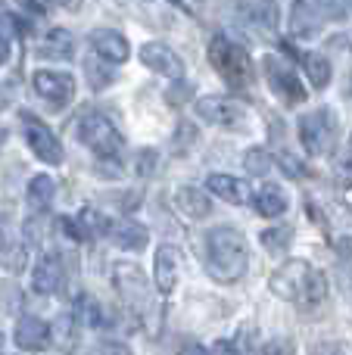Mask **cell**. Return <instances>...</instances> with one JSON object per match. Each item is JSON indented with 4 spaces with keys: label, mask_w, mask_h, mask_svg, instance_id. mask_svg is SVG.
<instances>
[{
    "label": "cell",
    "mask_w": 352,
    "mask_h": 355,
    "mask_svg": "<svg viewBox=\"0 0 352 355\" xmlns=\"http://www.w3.org/2000/svg\"><path fill=\"white\" fill-rule=\"evenodd\" d=\"M25 259H28L25 243L22 240H16L3 225H0V268H6V271L16 275V271L25 268Z\"/></svg>",
    "instance_id": "obj_20"
},
{
    "label": "cell",
    "mask_w": 352,
    "mask_h": 355,
    "mask_svg": "<svg viewBox=\"0 0 352 355\" xmlns=\"http://www.w3.org/2000/svg\"><path fill=\"white\" fill-rule=\"evenodd\" d=\"M268 287H272L274 296H281V300H290V302H299V306L312 309L328 296V277L312 268L309 262L293 259V262L281 265V268L274 271Z\"/></svg>",
    "instance_id": "obj_2"
},
{
    "label": "cell",
    "mask_w": 352,
    "mask_h": 355,
    "mask_svg": "<svg viewBox=\"0 0 352 355\" xmlns=\"http://www.w3.org/2000/svg\"><path fill=\"white\" fill-rule=\"evenodd\" d=\"M243 166H247V172L249 175H268L272 172V156H268V150H262V147H253V150H247V156H243Z\"/></svg>",
    "instance_id": "obj_26"
},
{
    "label": "cell",
    "mask_w": 352,
    "mask_h": 355,
    "mask_svg": "<svg viewBox=\"0 0 352 355\" xmlns=\"http://www.w3.org/2000/svg\"><path fill=\"white\" fill-rule=\"evenodd\" d=\"M53 3H60V6H69V3H72V0H53Z\"/></svg>",
    "instance_id": "obj_36"
},
{
    "label": "cell",
    "mask_w": 352,
    "mask_h": 355,
    "mask_svg": "<svg viewBox=\"0 0 352 355\" xmlns=\"http://www.w3.org/2000/svg\"><path fill=\"white\" fill-rule=\"evenodd\" d=\"M153 162H156V153L153 150H143L137 156V175H153Z\"/></svg>",
    "instance_id": "obj_31"
},
{
    "label": "cell",
    "mask_w": 352,
    "mask_h": 355,
    "mask_svg": "<svg viewBox=\"0 0 352 355\" xmlns=\"http://www.w3.org/2000/svg\"><path fill=\"white\" fill-rule=\"evenodd\" d=\"M91 355H131V349L128 346H122V343H100Z\"/></svg>",
    "instance_id": "obj_32"
},
{
    "label": "cell",
    "mask_w": 352,
    "mask_h": 355,
    "mask_svg": "<svg viewBox=\"0 0 352 355\" xmlns=\"http://www.w3.org/2000/svg\"><path fill=\"white\" fill-rule=\"evenodd\" d=\"M156 290L159 293H172L178 287V275H181V250L178 246H159L156 250Z\"/></svg>",
    "instance_id": "obj_13"
},
{
    "label": "cell",
    "mask_w": 352,
    "mask_h": 355,
    "mask_svg": "<svg viewBox=\"0 0 352 355\" xmlns=\"http://www.w3.org/2000/svg\"><path fill=\"white\" fill-rule=\"evenodd\" d=\"M75 321L85 327H100L103 324V309H100L91 296H85V300H78V315H75Z\"/></svg>",
    "instance_id": "obj_27"
},
{
    "label": "cell",
    "mask_w": 352,
    "mask_h": 355,
    "mask_svg": "<svg viewBox=\"0 0 352 355\" xmlns=\"http://www.w3.org/2000/svg\"><path fill=\"white\" fill-rule=\"evenodd\" d=\"M62 284V259L56 256V252H50V256H44L41 262L35 265V271H31V287L37 290V293H56Z\"/></svg>",
    "instance_id": "obj_16"
},
{
    "label": "cell",
    "mask_w": 352,
    "mask_h": 355,
    "mask_svg": "<svg viewBox=\"0 0 352 355\" xmlns=\"http://www.w3.org/2000/svg\"><path fill=\"white\" fill-rule=\"evenodd\" d=\"M247 237L237 227H212L206 237V268L218 284H234L247 271Z\"/></svg>",
    "instance_id": "obj_1"
},
{
    "label": "cell",
    "mask_w": 352,
    "mask_h": 355,
    "mask_svg": "<svg viewBox=\"0 0 352 355\" xmlns=\"http://www.w3.org/2000/svg\"><path fill=\"white\" fill-rule=\"evenodd\" d=\"M249 19L259 28H274L278 25V6L268 3V0H256V3H249Z\"/></svg>",
    "instance_id": "obj_25"
},
{
    "label": "cell",
    "mask_w": 352,
    "mask_h": 355,
    "mask_svg": "<svg viewBox=\"0 0 352 355\" xmlns=\"http://www.w3.org/2000/svg\"><path fill=\"white\" fill-rule=\"evenodd\" d=\"M290 237H293L290 227H272V231L262 234V243H265L268 252H284L287 243H290Z\"/></svg>",
    "instance_id": "obj_29"
},
{
    "label": "cell",
    "mask_w": 352,
    "mask_h": 355,
    "mask_svg": "<svg viewBox=\"0 0 352 355\" xmlns=\"http://www.w3.org/2000/svg\"><path fill=\"white\" fill-rule=\"evenodd\" d=\"M349 147H352V141H349Z\"/></svg>",
    "instance_id": "obj_38"
},
{
    "label": "cell",
    "mask_w": 352,
    "mask_h": 355,
    "mask_svg": "<svg viewBox=\"0 0 352 355\" xmlns=\"http://www.w3.org/2000/svg\"><path fill=\"white\" fill-rule=\"evenodd\" d=\"M299 60H303V69H306V75H309L312 85L315 87L331 85V62L324 60L322 53H299Z\"/></svg>",
    "instance_id": "obj_24"
},
{
    "label": "cell",
    "mask_w": 352,
    "mask_h": 355,
    "mask_svg": "<svg viewBox=\"0 0 352 355\" xmlns=\"http://www.w3.org/2000/svg\"><path fill=\"white\" fill-rule=\"evenodd\" d=\"M22 131H25V141H28V147L35 150L37 159H44L47 166H60L62 147H60V141H56V135L41 122V119H35L31 112H22Z\"/></svg>",
    "instance_id": "obj_8"
},
{
    "label": "cell",
    "mask_w": 352,
    "mask_h": 355,
    "mask_svg": "<svg viewBox=\"0 0 352 355\" xmlns=\"http://www.w3.org/2000/svg\"><path fill=\"white\" fill-rule=\"evenodd\" d=\"M346 94H349V100H352V75H349V87H346Z\"/></svg>",
    "instance_id": "obj_37"
},
{
    "label": "cell",
    "mask_w": 352,
    "mask_h": 355,
    "mask_svg": "<svg viewBox=\"0 0 352 355\" xmlns=\"http://www.w3.org/2000/svg\"><path fill=\"white\" fill-rule=\"evenodd\" d=\"M206 190L209 193H215L218 200L225 202H234V206H240V202H247V184L240 181V178H231V175H209L206 178Z\"/></svg>",
    "instance_id": "obj_18"
},
{
    "label": "cell",
    "mask_w": 352,
    "mask_h": 355,
    "mask_svg": "<svg viewBox=\"0 0 352 355\" xmlns=\"http://www.w3.org/2000/svg\"><path fill=\"white\" fill-rule=\"evenodd\" d=\"M22 309V293L12 281H0V312L3 315H16Z\"/></svg>",
    "instance_id": "obj_28"
},
{
    "label": "cell",
    "mask_w": 352,
    "mask_h": 355,
    "mask_svg": "<svg viewBox=\"0 0 352 355\" xmlns=\"http://www.w3.org/2000/svg\"><path fill=\"white\" fill-rule=\"evenodd\" d=\"M178 355H209V352H206L200 343H187V346H184V349H181Z\"/></svg>",
    "instance_id": "obj_35"
},
{
    "label": "cell",
    "mask_w": 352,
    "mask_h": 355,
    "mask_svg": "<svg viewBox=\"0 0 352 355\" xmlns=\"http://www.w3.org/2000/svg\"><path fill=\"white\" fill-rule=\"evenodd\" d=\"M109 234H112V240H116L122 250H128V252H141L143 246H147V240H150L147 227L137 225V221H131V218L118 221V225H109Z\"/></svg>",
    "instance_id": "obj_19"
},
{
    "label": "cell",
    "mask_w": 352,
    "mask_h": 355,
    "mask_svg": "<svg viewBox=\"0 0 352 355\" xmlns=\"http://www.w3.org/2000/svg\"><path fill=\"white\" fill-rule=\"evenodd\" d=\"M31 85H35V91L53 106H66V103H72V97H75V78L69 72L37 69V72L31 75Z\"/></svg>",
    "instance_id": "obj_10"
},
{
    "label": "cell",
    "mask_w": 352,
    "mask_h": 355,
    "mask_svg": "<svg viewBox=\"0 0 352 355\" xmlns=\"http://www.w3.org/2000/svg\"><path fill=\"white\" fill-rule=\"evenodd\" d=\"M78 135H81V144H85L87 150H94L103 162L116 159L118 150H122V135H118L116 125H112L106 116H100V112H87V116H81Z\"/></svg>",
    "instance_id": "obj_4"
},
{
    "label": "cell",
    "mask_w": 352,
    "mask_h": 355,
    "mask_svg": "<svg viewBox=\"0 0 352 355\" xmlns=\"http://www.w3.org/2000/svg\"><path fill=\"white\" fill-rule=\"evenodd\" d=\"M262 66H265L268 87H272V91L278 94L287 106L303 103V100H306V87H303V81H299V75L293 72L290 62L281 60V56H265V62H262Z\"/></svg>",
    "instance_id": "obj_6"
},
{
    "label": "cell",
    "mask_w": 352,
    "mask_h": 355,
    "mask_svg": "<svg viewBox=\"0 0 352 355\" xmlns=\"http://www.w3.org/2000/svg\"><path fill=\"white\" fill-rule=\"evenodd\" d=\"M197 116L209 125L237 128V125H243V119H247V110L231 97H200L197 100Z\"/></svg>",
    "instance_id": "obj_9"
},
{
    "label": "cell",
    "mask_w": 352,
    "mask_h": 355,
    "mask_svg": "<svg viewBox=\"0 0 352 355\" xmlns=\"http://www.w3.org/2000/svg\"><path fill=\"white\" fill-rule=\"evenodd\" d=\"M28 206L35 209V212H47L50 209V202H53V196H56V184H53V178L50 175H35L28 181Z\"/></svg>",
    "instance_id": "obj_22"
},
{
    "label": "cell",
    "mask_w": 352,
    "mask_h": 355,
    "mask_svg": "<svg viewBox=\"0 0 352 355\" xmlns=\"http://www.w3.org/2000/svg\"><path fill=\"white\" fill-rule=\"evenodd\" d=\"M91 47L97 50V56L106 60V62H125L131 56V47H128V41H125V35H118V31H112V28L94 31Z\"/></svg>",
    "instance_id": "obj_15"
},
{
    "label": "cell",
    "mask_w": 352,
    "mask_h": 355,
    "mask_svg": "<svg viewBox=\"0 0 352 355\" xmlns=\"http://www.w3.org/2000/svg\"><path fill=\"white\" fill-rule=\"evenodd\" d=\"M41 53L50 60H69L75 53V41L66 28H50L47 37L41 41Z\"/></svg>",
    "instance_id": "obj_23"
},
{
    "label": "cell",
    "mask_w": 352,
    "mask_h": 355,
    "mask_svg": "<svg viewBox=\"0 0 352 355\" xmlns=\"http://www.w3.org/2000/svg\"><path fill=\"white\" fill-rule=\"evenodd\" d=\"M141 62L147 69H153V72L166 75V78H184V62H181V56L175 53L172 47H166V44L159 41H150L141 47Z\"/></svg>",
    "instance_id": "obj_11"
},
{
    "label": "cell",
    "mask_w": 352,
    "mask_h": 355,
    "mask_svg": "<svg viewBox=\"0 0 352 355\" xmlns=\"http://www.w3.org/2000/svg\"><path fill=\"white\" fill-rule=\"evenodd\" d=\"M112 281H116L122 300L128 302V309H134V312H143V309H150V302H153V293H150V284H147V277H143V271L137 268V265L118 262L116 271H112Z\"/></svg>",
    "instance_id": "obj_7"
},
{
    "label": "cell",
    "mask_w": 352,
    "mask_h": 355,
    "mask_svg": "<svg viewBox=\"0 0 352 355\" xmlns=\"http://www.w3.org/2000/svg\"><path fill=\"white\" fill-rule=\"evenodd\" d=\"M299 141L312 156H328L337 144V119L328 106L299 119Z\"/></svg>",
    "instance_id": "obj_5"
},
{
    "label": "cell",
    "mask_w": 352,
    "mask_h": 355,
    "mask_svg": "<svg viewBox=\"0 0 352 355\" xmlns=\"http://www.w3.org/2000/svg\"><path fill=\"white\" fill-rule=\"evenodd\" d=\"M265 355H297V346H293V340H287V337L268 340V346H265Z\"/></svg>",
    "instance_id": "obj_30"
},
{
    "label": "cell",
    "mask_w": 352,
    "mask_h": 355,
    "mask_svg": "<svg viewBox=\"0 0 352 355\" xmlns=\"http://www.w3.org/2000/svg\"><path fill=\"white\" fill-rule=\"evenodd\" d=\"M209 62L215 66V72L222 75L231 87H247L249 78H253L249 53L225 35H215L209 41Z\"/></svg>",
    "instance_id": "obj_3"
},
{
    "label": "cell",
    "mask_w": 352,
    "mask_h": 355,
    "mask_svg": "<svg viewBox=\"0 0 352 355\" xmlns=\"http://www.w3.org/2000/svg\"><path fill=\"white\" fill-rule=\"evenodd\" d=\"M337 10L331 0H299L293 10V31L297 35H312L324 19H334Z\"/></svg>",
    "instance_id": "obj_12"
},
{
    "label": "cell",
    "mask_w": 352,
    "mask_h": 355,
    "mask_svg": "<svg viewBox=\"0 0 352 355\" xmlns=\"http://www.w3.org/2000/svg\"><path fill=\"white\" fill-rule=\"evenodd\" d=\"M19 3H22L28 12H37V16H44V12H47V0H19Z\"/></svg>",
    "instance_id": "obj_33"
},
{
    "label": "cell",
    "mask_w": 352,
    "mask_h": 355,
    "mask_svg": "<svg viewBox=\"0 0 352 355\" xmlns=\"http://www.w3.org/2000/svg\"><path fill=\"white\" fill-rule=\"evenodd\" d=\"M10 53H12V41L6 35H0V66L10 60Z\"/></svg>",
    "instance_id": "obj_34"
},
{
    "label": "cell",
    "mask_w": 352,
    "mask_h": 355,
    "mask_svg": "<svg viewBox=\"0 0 352 355\" xmlns=\"http://www.w3.org/2000/svg\"><path fill=\"white\" fill-rule=\"evenodd\" d=\"M16 346L25 352H44L50 346L47 321L35 318V315H25V318L16 324Z\"/></svg>",
    "instance_id": "obj_14"
},
{
    "label": "cell",
    "mask_w": 352,
    "mask_h": 355,
    "mask_svg": "<svg viewBox=\"0 0 352 355\" xmlns=\"http://www.w3.org/2000/svg\"><path fill=\"white\" fill-rule=\"evenodd\" d=\"M175 209H178L181 215H187V218L200 221L212 212V202H209V196H206V190H197V187H191V184H184V187L175 190Z\"/></svg>",
    "instance_id": "obj_17"
},
{
    "label": "cell",
    "mask_w": 352,
    "mask_h": 355,
    "mask_svg": "<svg viewBox=\"0 0 352 355\" xmlns=\"http://www.w3.org/2000/svg\"><path fill=\"white\" fill-rule=\"evenodd\" d=\"M253 206H256V212H259V215L274 218V215H281L287 209V196H284V190H281L278 184H265V187L256 190Z\"/></svg>",
    "instance_id": "obj_21"
}]
</instances>
